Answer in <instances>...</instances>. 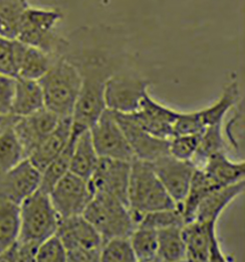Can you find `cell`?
<instances>
[{
    "instance_id": "33",
    "label": "cell",
    "mask_w": 245,
    "mask_h": 262,
    "mask_svg": "<svg viewBox=\"0 0 245 262\" xmlns=\"http://www.w3.org/2000/svg\"><path fill=\"white\" fill-rule=\"evenodd\" d=\"M26 160L12 127L0 134V174Z\"/></svg>"
},
{
    "instance_id": "10",
    "label": "cell",
    "mask_w": 245,
    "mask_h": 262,
    "mask_svg": "<svg viewBox=\"0 0 245 262\" xmlns=\"http://www.w3.org/2000/svg\"><path fill=\"white\" fill-rule=\"evenodd\" d=\"M186 261L224 262L223 254L216 236V223L192 220L182 227Z\"/></svg>"
},
{
    "instance_id": "3",
    "label": "cell",
    "mask_w": 245,
    "mask_h": 262,
    "mask_svg": "<svg viewBox=\"0 0 245 262\" xmlns=\"http://www.w3.org/2000/svg\"><path fill=\"white\" fill-rule=\"evenodd\" d=\"M38 82L43 92L44 107L59 117H71L82 85L78 66L61 55Z\"/></svg>"
},
{
    "instance_id": "1",
    "label": "cell",
    "mask_w": 245,
    "mask_h": 262,
    "mask_svg": "<svg viewBox=\"0 0 245 262\" xmlns=\"http://www.w3.org/2000/svg\"><path fill=\"white\" fill-rule=\"evenodd\" d=\"M66 57L78 66L82 75V85L76 107L71 116V136L88 129L106 110L104 92L108 79L115 74L117 68L112 57L103 51L84 50L81 55Z\"/></svg>"
},
{
    "instance_id": "36",
    "label": "cell",
    "mask_w": 245,
    "mask_h": 262,
    "mask_svg": "<svg viewBox=\"0 0 245 262\" xmlns=\"http://www.w3.org/2000/svg\"><path fill=\"white\" fill-rule=\"evenodd\" d=\"M35 261L66 262V252L60 237L55 234L38 246Z\"/></svg>"
},
{
    "instance_id": "16",
    "label": "cell",
    "mask_w": 245,
    "mask_h": 262,
    "mask_svg": "<svg viewBox=\"0 0 245 262\" xmlns=\"http://www.w3.org/2000/svg\"><path fill=\"white\" fill-rule=\"evenodd\" d=\"M41 172L29 159L0 174V198L17 205L39 189Z\"/></svg>"
},
{
    "instance_id": "15",
    "label": "cell",
    "mask_w": 245,
    "mask_h": 262,
    "mask_svg": "<svg viewBox=\"0 0 245 262\" xmlns=\"http://www.w3.org/2000/svg\"><path fill=\"white\" fill-rule=\"evenodd\" d=\"M60 118L45 107L31 115L16 118L12 130L26 159H29L38 145L57 127Z\"/></svg>"
},
{
    "instance_id": "19",
    "label": "cell",
    "mask_w": 245,
    "mask_h": 262,
    "mask_svg": "<svg viewBox=\"0 0 245 262\" xmlns=\"http://www.w3.org/2000/svg\"><path fill=\"white\" fill-rule=\"evenodd\" d=\"M244 181L214 190L198 205L192 220L217 223L222 212L244 191ZM191 220V221H192Z\"/></svg>"
},
{
    "instance_id": "9",
    "label": "cell",
    "mask_w": 245,
    "mask_h": 262,
    "mask_svg": "<svg viewBox=\"0 0 245 262\" xmlns=\"http://www.w3.org/2000/svg\"><path fill=\"white\" fill-rule=\"evenodd\" d=\"M60 219L83 215L93 192L89 180L68 171L48 194Z\"/></svg>"
},
{
    "instance_id": "24",
    "label": "cell",
    "mask_w": 245,
    "mask_h": 262,
    "mask_svg": "<svg viewBox=\"0 0 245 262\" xmlns=\"http://www.w3.org/2000/svg\"><path fill=\"white\" fill-rule=\"evenodd\" d=\"M19 226V205L0 198V254L16 242Z\"/></svg>"
},
{
    "instance_id": "12",
    "label": "cell",
    "mask_w": 245,
    "mask_h": 262,
    "mask_svg": "<svg viewBox=\"0 0 245 262\" xmlns=\"http://www.w3.org/2000/svg\"><path fill=\"white\" fill-rule=\"evenodd\" d=\"M113 113L135 156V159L152 163L157 159L169 154V139L156 137L145 130L135 120L131 113Z\"/></svg>"
},
{
    "instance_id": "30",
    "label": "cell",
    "mask_w": 245,
    "mask_h": 262,
    "mask_svg": "<svg viewBox=\"0 0 245 262\" xmlns=\"http://www.w3.org/2000/svg\"><path fill=\"white\" fill-rule=\"evenodd\" d=\"M27 45L18 39L0 36V74L14 77L18 76L19 65Z\"/></svg>"
},
{
    "instance_id": "32",
    "label": "cell",
    "mask_w": 245,
    "mask_h": 262,
    "mask_svg": "<svg viewBox=\"0 0 245 262\" xmlns=\"http://www.w3.org/2000/svg\"><path fill=\"white\" fill-rule=\"evenodd\" d=\"M185 224L181 206L174 209L154 211L143 215L137 227L158 230L168 227H183Z\"/></svg>"
},
{
    "instance_id": "26",
    "label": "cell",
    "mask_w": 245,
    "mask_h": 262,
    "mask_svg": "<svg viewBox=\"0 0 245 262\" xmlns=\"http://www.w3.org/2000/svg\"><path fill=\"white\" fill-rule=\"evenodd\" d=\"M55 60L56 57H53L37 48L27 45L17 77L38 81L50 70Z\"/></svg>"
},
{
    "instance_id": "34",
    "label": "cell",
    "mask_w": 245,
    "mask_h": 262,
    "mask_svg": "<svg viewBox=\"0 0 245 262\" xmlns=\"http://www.w3.org/2000/svg\"><path fill=\"white\" fill-rule=\"evenodd\" d=\"M102 262H134L136 257L129 237H115L104 242L101 260Z\"/></svg>"
},
{
    "instance_id": "31",
    "label": "cell",
    "mask_w": 245,
    "mask_h": 262,
    "mask_svg": "<svg viewBox=\"0 0 245 262\" xmlns=\"http://www.w3.org/2000/svg\"><path fill=\"white\" fill-rule=\"evenodd\" d=\"M225 151V140L222 134V123L211 124L205 127L201 134L198 149L193 159L196 165L204 162L215 154Z\"/></svg>"
},
{
    "instance_id": "17",
    "label": "cell",
    "mask_w": 245,
    "mask_h": 262,
    "mask_svg": "<svg viewBox=\"0 0 245 262\" xmlns=\"http://www.w3.org/2000/svg\"><path fill=\"white\" fill-rule=\"evenodd\" d=\"M178 111L159 103L148 93L139 108L131 113L135 120L154 136L169 139L173 136V127L179 116Z\"/></svg>"
},
{
    "instance_id": "14",
    "label": "cell",
    "mask_w": 245,
    "mask_h": 262,
    "mask_svg": "<svg viewBox=\"0 0 245 262\" xmlns=\"http://www.w3.org/2000/svg\"><path fill=\"white\" fill-rule=\"evenodd\" d=\"M151 164L168 194L181 206L197 165L193 161L179 160L170 154L157 159Z\"/></svg>"
},
{
    "instance_id": "4",
    "label": "cell",
    "mask_w": 245,
    "mask_h": 262,
    "mask_svg": "<svg viewBox=\"0 0 245 262\" xmlns=\"http://www.w3.org/2000/svg\"><path fill=\"white\" fill-rule=\"evenodd\" d=\"M62 17L59 9L29 5L23 12L16 39L53 57H60L66 52L69 43L56 32V27Z\"/></svg>"
},
{
    "instance_id": "29",
    "label": "cell",
    "mask_w": 245,
    "mask_h": 262,
    "mask_svg": "<svg viewBox=\"0 0 245 262\" xmlns=\"http://www.w3.org/2000/svg\"><path fill=\"white\" fill-rule=\"evenodd\" d=\"M75 140H76V137L71 136L69 142L67 143L66 147L61 151V155L57 157L41 171L39 190L45 192L46 194H50V192L55 187V185L63 176H65L69 171Z\"/></svg>"
},
{
    "instance_id": "38",
    "label": "cell",
    "mask_w": 245,
    "mask_h": 262,
    "mask_svg": "<svg viewBox=\"0 0 245 262\" xmlns=\"http://www.w3.org/2000/svg\"><path fill=\"white\" fill-rule=\"evenodd\" d=\"M15 78L0 74V114H12Z\"/></svg>"
},
{
    "instance_id": "13",
    "label": "cell",
    "mask_w": 245,
    "mask_h": 262,
    "mask_svg": "<svg viewBox=\"0 0 245 262\" xmlns=\"http://www.w3.org/2000/svg\"><path fill=\"white\" fill-rule=\"evenodd\" d=\"M131 162L100 158L97 166L89 180L92 192L114 196L128 206V189Z\"/></svg>"
},
{
    "instance_id": "25",
    "label": "cell",
    "mask_w": 245,
    "mask_h": 262,
    "mask_svg": "<svg viewBox=\"0 0 245 262\" xmlns=\"http://www.w3.org/2000/svg\"><path fill=\"white\" fill-rule=\"evenodd\" d=\"M239 99V85L236 81L228 82L223 88L222 94L214 103L202 110H198L205 126L222 123L226 113L237 104Z\"/></svg>"
},
{
    "instance_id": "7",
    "label": "cell",
    "mask_w": 245,
    "mask_h": 262,
    "mask_svg": "<svg viewBox=\"0 0 245 262\" xmlns=\"http://www.w3.org/2000/svg\"><path fill=\"white\" fill-rule=\"evenodd\" d=\"M83 216L92 224L104 240L129 237L136 228L127 205L114 196L94 193Z\"/></svg>"
},
{
    "instance_id": "28",
    "label": "cell",
    "mask_w": 245,
    "mask_h": 262,
    "mask_svg": "<svg viewBox=\"0 0 245 262\" xmlns=\"http://www.w3.org/2000/svg\"><path fill=\"white\" fill-rule=\"evenodd\" d=\"M129 238L136 261H158V237L156 230L136 227Z\"/></svg>"
},
{
    "instance_id": "21",
    "label": "cell",
    "mask_w": 245,
    "mask_h": 262,
    "mask_svg": "<svg viewBox=\"0 0 245 262\" xmlns=\"http://www.w3.org/2000/svg\"><path fill=\"white\" fill-rule=\"evenodd\" d=\"M200 167L203 168L220 188L244 181V162H233L229 160L226 156V151L211 156L204 164L200 165Z\"/></svg>"
},
{
    "instance_id": "8",
    "label": "cell",
    "mask_w": 245,
    "mask_h": 262,
    "mask_svg": "<svg viewBox=\"0 0 245 262\" xmlns=\"http://www.w3.org/2000/svg\"><path fill=\"white\" fill-rule=\"evenodd\" d=\"M150 82L129 73L116 72L106 82L104 100L106 109L122 114L137 111L149 93Z\"/></svg>"
},
{
    "instance_id": "27",
    "label": "cell",
    "mask_w": 245,
    "mask_h": 262,
    "mask_svg": "<svg viewBox=\"0 0 245 262\" xmlns=\"http://www.w3.org/2000/svg\"><path fill=\"white\" fill-rule=\"evenodd\" d=\"M28 0H0V36L16 39Z\"/></svg>"
},
{
    "instance_id": "6",
    "label": "cell",
    "mask_w": 245,
    "mask_h": 262,
    "mask_svg": "<svg viewBox=\"0 0 245 262\" xmlns=\"http://www.w3.org/2000/svg\"><path fill=\"white\" fill-rule=\"evenodd\" d=\"M66 252V261L99 262L104 238L83 216L60 219L56 233Z\"/></svg>"
},
{
    "instance_id": "2",
    "label": "cell",
    "mask_w": 245,
    "mask_h": 262,
    "mask_svg": "<svg viewBox=\"0 0 245 262\" xmlns=\"http://www.w3.org/2000/svg\"><path fill=\"white\" fill-rule=\"evenodd\" d=\"M177 207L179 205L168 194L151 163L134 159L131 162L128 208L136 227L146 213Z\"/></svg>"
},
{
    "instance_id": "5",
    "label": "cell",
    "mask_w": 245,
    "mask_h": 262,
    "mask_svg": "<svg viewBox=\"0 0 245 262\" xmlns=\"http://www.w3.org/2000/svg\"><path fill=\"white\" fill-rule=\"evenodd\" d=\"M20 226L17 241L39 245L55 235L60 218L52 204L48 194L35 191L19 205Z\"/></svg>"
},
{
    "instance_id": "18",
    "label": "cell",
    "mask_w": 245,
    "mask_h": 262,
    "mask_svg": "<svg viewBox=\"0 0 245 262\" xmlns=\"http://www.w3.org/2000/svg\"><path fill=\"white\" fill-rule=\"evenodd\" d=\"M71 117H61L57 127L29 157L40 172L66 147L71 137Z\"/></svg>"
},
{
    "instance_id": "35",
    "label": "cell",
    "mask_w": 245,
    "mask_h": 262,
    "mask_svg": "<svg viewBox=\"0 0 245 262\" xmlns=\"http://www.w3.org/2000/svg\"><path fill=\"white\" fill-rule=\"evenodd\" d=\"M201 134L173 135L169 138V154L179 160L193 161Z\"/></svg>"
},
{
    "instance_id": "20",
    "label": "cell",
    "mask_w": 245,
    "mask_h": 262,
    "mask_svg": "<svg viewBox=\"0 0 245 262\" xmlns=\"http://www.w3.org/2000/svg\"><path fill=\"white\" fill-rule=\"evenodd\" d=\"M44 108V98L38 81L15 78V88L12 100V114L17 117L28 116Z\"/></svg>"
},
{
    "instance_id": "39",
    "label": "cell",
    "mask_w": 245,
    "mask_h": 262,
    "mask_svg": "<svg viewBox=\"0 0 245 262\" xmlns=\"http://www.w3.org/2000/svg\"><path fill=\"white\" fill-rule=\"evenodd\" d=\"M17 116L13 115V114H8V115H4V114H0V134H2L3 132L11 128L16 120Z\"/></svg>"
},
{
    "instance_id": "22",
    "label": "cell",
    "mask_w": 245,
    "mask_h": 262,
    "mask_svg": "<svg viewBox=\"0 0 245 262\" xmlns=\"http://www.w3.org/2000/svg\"><path fill=\"white\" fill-rule=\"evenodd\" d=\"M99 161L100 157L93 146L90 129L82 132L75 140L69 171L86 180H90Z\"/></svg>"
},
{
    "instance_id": "11",
    "label": "cell",
    "mask_w": 245,
    "mask_h": 262,
    "mask_svg": "<svg viewBox=\"0 0 245 262\" xmlns=\"http://www.w3.org/2000/svg\"><path fill=\"white\" fill-rule=\"evenodd\" d=\"M92 143L100 158L132 162L135 156L115 119L114 113L106 109L90 129Z\"/></svg>"
},
{
    "instance_id": "23",
    "label": "cell",
    "mask_w": 245,
    "mask_h": 262,
    "mask_svg": "<svg viewBox=\"0 0 245 262\" xmlns=\"http://www.w3.org/2000/svg\"><path fill=\"white\" fill-rule=\"evenodd\" d=\"M158 261H186L182 227H168L157 231Z\"/></svg>"
},
{
    "instance_id": "37",
    "label": "cell",
    "mask_w": 245,
    "mask_h": 262,
    "mask_svg": "<svg viewBox=\"0 0 245 262\" xmlns=\"http://www.w3.org/2000/svg\"><path fill=\"white\" fill-rule=\"evenodd\" d=\"M205 125L199 111L184 113L180 112L173 127V135L181 134H201Z\"/></svg>"
}]
</instances>
